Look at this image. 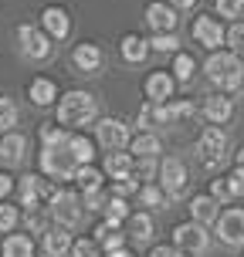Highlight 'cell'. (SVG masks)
<instances>
[{
	"instance_id": "bcb514c9",
	"label": "cell",
	"mask_w": 244,
	"mask_h": 257,
	"mask_svg": "<svg viewBox=\"0 0 244 257\" xmlns=\"http://www.w3.org/2000/svg\"><path fill=\"white\" fill-rule=\"evenodd\" d=\"M136 186H139V183L126 176V180H112V186H105V190L112 193V196H126V200H129V196L136 193Z\"/></svg>"
},
{
	"instance_id": "484cf974",
	"label": "cell",
	"mask_w": 244,
	"mask_h": 257,
	"mask_svg": "<svg viewBox=\"0 0 244 257\" xmlns=\"http://www.w3.org/2000/svg\"><path fill=\"white\" fill-rule=\"evenodd\" d=\"M119 54H122L126 64H142L153 51H149V41L146 38H139V34H122V41H119Z\"/></svg>"
},
{
	"instance_id": "7a4b0ae2",
	"label": "cell",
	"mask_w": 244,
	"mask_h": 257,
	"mask_svg": "<svg viewBox=\"0 0 244 257\" xmlns=\"http://www.w3.org/2000/svg\"><path fill=\"white\" fill-rule=\"evenodd\" d=\"M204 75L217 91H227V95H231V91L241 88V81H244V58H237V54L227 51V48H217V51L207 54Z\"/></svg>"
},
{
	"instance_id": "f5cc1de1",
	"label": "cell",
	"mask_w": 244,
	"mask_h": 257,
	"mask_svg": "<svg viewBox=\"0 0 244 257\" xmlns=\"http://www.w3.org/2000/svg\"><path fill=\"white\" fill-rule=\"evenodd\" d=\"M234 166H244V146L237 149V153H234Z\"/></svg>"
},
{
	"instance_id": "30bf717a",
	"label": "cell",
	"mask_w": 244,
	"mask_h": 257,
	"mask_svg": "<svg viewBox=\"0 0 244 257\" xmlns=\"http://www.w3.org/2000/svg\"><path fill=\"white\" fill-rule=\"evenodd\" d=\"M156 183L167 190V196H183L187 193V183H190V169L183 159L177 156H159V166H156Z\"/></svg>"
},
{
	"instance_id": "277c9868",
	"label": "cell",
	"mask_w": 244,
	"mask_h": 257,
	"mask_svg": "<svg viewBox=\"0 0 244 257\" xmlns=\"http://www.w3.org/2000/svg\"><path fill=\"white\" fill-rule=\"evenodd\" d=\"M14 38H17V51L24 54L27 61H34V64L51 61V54H54V41L48 38V34H44L38 24H17Z\"/></svg>"
},
{
	"instance_id": "6da1fadb",
	"label": "cell",
	"mask_w": 244,
	"mask_h": 257,
	"mask_svg": "<svg viewBox=\"0 0 244 257\" xmlns=\"http://www.w3.org/2000/svg\"><path fill=\"white\" fill-rule=\"evenodd\" d=\"M54 108H58L54 122L64 125L68 132H82V128L95 125V118H99V98L85 88H71V91H64V95H58Z\"/></svg>"
},
{
	"instance_id": "4fadbf2b",
	"label": "cell",
	"mask_w": 244,
	"mask_h": 257,
	"mask_svg": "<svg viewBox=\"0 0 244 257\" xmlns=\"http://www.w3.org/2000/svg\"><path fill=\"white\" fill-rule=\"evenodd\" d=\"M105 64V51L95 44V41H78L71 48V68L78 75H99Z\"/></svg>"
},
{
	"instance_id": "60d3db41",
	"label": "cell",
	"mask_w": 244,
	"mask_h": 257,
	"mask_svg": "<svg viewBox=\"0 0 244 257\" xmlns=\"http://www.w3.org/2000/svg\"><path fill=\"white\" fill-rule=\"evenodd\" d=\"M17 118H21L17 105H14L7 95H0V132H11V128L17 125Z\"/></svg>"
},
{
	"instance_id": "d590c367",
	"label": "cell",
	"mask_w": 244,
	"mask_h": 257,
	"mask_svg": "<svg viewBox=\"0 0 244 257\" xmlns=\"http://www.w3.org/2000/svg\"><path fill=\"white\" fill-rule=\"evenodd\" d=\"M156 166H159V159H149V156L136 159V156H132V169H129V180H136V183H149V180H156Z\"/></svg>"
},
{
	"instance_id": "f1b7e54d",
	"label": "cell",
	"mask_w": 244,
	"mask_h": 257,
	"mask_svg": "<svg viewBox=\"0 0 244 257\" xmlns=\"http://www.w3.org/2000/svg\"><path fill=\"white\" fill-rule=\"evenodd\" d=\"M132 196H136V203H139V206H149V210H167V203H170L167 190H163V186H159L156 180H149V183H139Z\"/></svg>"
},
{
	"instance_id": "74e56055",
	"label": "cell",
	"mask_w": 244,
	"mask_h": 257,
	"mask_svg": "<svg viewBox=\"0 0 244 257\" xmlns=\"http://www.w3.org/2000/svg\"><path fill=\"white\" fill-rule=\"evenodd\" d=\"M224 48L244 58V21H234L231 27H224Z\"/></svg>"
},
{
	"instance_id": "5bb4252c",
	"label": "cell",
	"mask_w": 244,
	"mask_h": 257,
	"mask_svg": "<svg viewBox=\"0 0 244 257\" xmlns=\"http://www.w3.org/2000/svg\"><path fill=\"white\" fill-rule=\"evenodd\" d=\"M38 27H41V31H44L51 41H64L68 34H71V14L64 11V7H58V4H48V7L41 11Z\"/></svg>"
},
{
	"instance_id": "7402d4cb",
	"label": "cell",
	"mask_w": 244,
	"mask_h": 257,
	"mask_svg": "<svg viewBox=\"0 0 244 257\" xmlns=\"http://www.w3.org/2000/svg\"><path fill=\"white\" fill-rule=\"evenodd\" d=\"M126 149L136 156V159H142V156L159 159V156H163V139H159L156 132H149V128H139V132H132V139H129Z\"/></svg>"
},
{
	"instance_id": "603a6c76",
	"label": "cell",
	"mask_w": 244,
	"mask_h": 257,
	"mask_svg": "<svg viewBox=\"0 0 244 257\" xmlns=\"http://www.w3.org/2000/svg\"><path fill=\"white\" fill-rule=\"evenodd\" d=\"M187 210H190V220H197V223L210 227V223L217 220V213H220V203L210 196V193H193L190 203H187Z\"/></svg>"
},
{
	"instance_id": "4316f807",
	"label": "cell",
	"mask_w": 244,
	"mask_h": 257,
	"mask_svg": "<svg viewBox=\"0 0 244 257\" xmlns=\"http://www.w3.org/2000/svg\"><path fill=\"white\" fill-rule=\"evenodd\" d=\"M64 149L75 156V163H95V153H99V146L95 139H89L85 132H68V139H64Z\"/></svg>"
},
{
	"instance_id": "9a60e30c",
	"label": "cell",
	"mask_w": 244,
	"mask_h": 257,
	"mask_svg": "<svg viewBox=\"0 0 244 257\" xmlns=\"http://www.w3.org/2000/svg\"><path fill=\"white\" fill-rule=\"evenodd\" d=\"M122 230H126V240H132V244H149L156 233V220L149 210H132L126 217V223H122Z\"/></svg>"
},
{
	"instance_id": "ffe728a7",
	"label": "cell",
	"mask_w": 244,
	"mask_h": 257,
	"mask_svg": "<svg viewBox=\"0 0 244 257\" xmlns=\"http://www.w3.org/2000/svg\"><path fill=\"white\" fill-rule=\"evenodd\" d=\"M27 153V136L24 132H0V163L4 166H21Z\"/></svg>"
},
{
	"instance_id": "d4e9b609",
	"label": "cell",
	"mask_w": 244,
	"mask_h": 257,
	"mask_svg": "<svg viewBox=\"0 0 244 257\" xmlns=\"http://www.w3.org/2000/svg\"><path fill=\"white\" fill-rule=\"evenodd\" d=\"M27 98H31V105H38V108H51L54 102H58V85H54L51 78H31V85H27Z\"/></svg>"
},
{
	"instance_id": "ac0fdd59",
	"label": "cell",
	"mask_w": 244,
	"mask_h": 257,
	"mask_svg": "<svg viewBox=\"0 0 244 257\" xmlns=\"http://www.w3.org/2000/svg\"><path fill=\"white\" fill-rule=\"evenodd\" d=\"M204 118L210 122V125H227L234 118V98L227 95V91H214V95H207L204 98Z\"/></svg>"
},
{
	"instance_id": "7bdbcfd3",
	"label": "cell",
	"mask_w": 244,
	"mask_h": 257,
	"mask_svg": "<svg viewBox=\"0 0 244 257\" xmlns=\"http://www.w3.org/2000/svg\"><path fill=\"white\" fill-rule=\"evenodd\" d=\"M105 200H109V190H105V186H99V190H89V193H82V206H85V213H102Z\"/></svg>"
},
{
	"instance_id": "f907efd6",
	"label": "cell",
	"mask_w": 244,
	"mask_h": 257,
	"mask_svg": "<svg viewBox=\"0 0 244 257\" xmlns=\"http://www.w3.org/2000/svg\"><path fill=\"white\" fill-rule=\"evenodd\" d=\"M102 257H136V250H129V247L122 244V247H112V250H105Z\"/></svg>"
},
{
	"instance_id": "e575fe53",
	"label": "cell",
	"mask_w": 244,
	"mask_h": 257,
	"mask_svg": "<svg viewBox=\"0 0 244 257\" xmlns=\"http://www.w3.org/2000/svg\"><path fill=\"white\" fill-rule=\"evenodd\" d=\"M146 41H149V51H156V54L180 51V38H177V31H153V38H146Z\"/></svg>"
},
{
	"instance_id": "3957f363",
	"label": "cell",
	"mask_w": 244,
	"mask_h": 257,
	"mask_svg": "<svg viewBox=\"0 0 244 257\" xmlns=\"http://www.w3.org/2000/svg\"><path fill=\"white\" fill-rule=\"evenodd\" d=\"M48 210H51L54 223H61L68 230H82L85 223V206H82V193L75 186H64L58 183V190L48 196Z\"/></svg>"
},
{
	"instance_id": "c3c4849f",
	"label": "cell",
	"mask_w": 244,
	"mask_h": 257,
	"mask_svg": "<svg viewBox=\"0 0 244 257\" xmlns=\"http://www.w3.org/2000/svg\"><path fill=\"white\" fill-rule=\"evenodd\" d=\"M149 257H187L183 250H177L173 244H156L153 250H149Z\"/></svg>"
},
{
	"instance_id": "db71d44e",
	"label": "cell",
	"mask_w": 244,
	"mask_h": 257,
	"mask_svg": "<svg viewBox=\"0 0 244 257\" xmlns=\"http://www.w3.org/2000/svg\"><path fill=\"white\" fill-rule=\"evenodd\" d=\"M241 95H244V81H241Z\"/></svg>"
},
{
	"instance_id": "8d00e7d4",
	"label": "cell",
	"mask_w": 244,
	"mask_h": 257,
	"mask_svg": "<svg viewBox=\"0 0 244 257\" xmlns=\"http://www.w3.org/2000/svg\"><path fill=\"white\" fill-rule=\"evenodd\" d=\"M38 139H41V146H64V139H68V128L58 125V122H41Z\"/></svg>"
},
{
	"instance_id": "8992f818",
	"label": "cell",
	"mask_w": 244,
	"mask_h": 257,
	"mask_svg": "<svg viewBox=\"0 0 244 257\" xmlns=\"http://www.w3.org/2000/svg\"><path fill=\"white\" fill-rule=\"evenodd\" d=\"M170 244L183 250L187 257H200L210 250V227L197 223V220H187V223H177L173 227V240Z\"/></svg>"
},
{
	"instance_id": "8fae6325",
	"label": "cell",
	"mask_w": 244,
	"mask_h": 257,
	"mask_svg": "<svg viewBox=\"0 0 244 257\" xmlns=\"http://www.w3.org/2000/svg\"><path fill=\"white\" fill-rule=\"evenodd\" d=\"M129 139H132V125L119 115H105L95 118V146H102L105 153L109 149H126Z\"/></svg>"
},
{
	"instance_id": "44dd1931",
	"label": "cell",
	"mask_w": 244,
	"mask_h": 257,
	"mask_svg": "<svg viewBox=\"0 0 244 257\" xmlns=\"http://www.w3.org/2000/svg\"><path fill=\"white\" fill-rule=\"evenodd\" d=\"M71 237H75V230H68V227H61V223H51L48 230L41 233V247H44L48 257H64L68 247H71Z\"/></svg>"
},
{
	"instance_id": "83f0119b",
	"label": "cell",
	"mask_w": 244,
	"mask_h": 257,
	"mask_svg": "<svg viewBox=\"0 0 244 257\" xmlns=\"http://www.w3.org/2000/svg\"><path fill=\"white\" fill-rule=\"evenodd\" d=\"M38 247H34V237L31 233H7L4 244H0V257H34Z\"/></svg>"
},
{
	"instance_id": "ba28073f",
	"label": "cell",
	"mask_w": 244,
	"mask_h": 257,
	"mask_svg": "<svg viewBox=\"0 0 244 257\" xmlns=\"http://www.w3.org/2000/svg\"><path fill=\"white\" fill-rule=\"evenodd\" d=\"M214 227V237H217L224 247H244V206H227L217 213V220L210 223Z\"/></svg>"
},
{
	"instance_id": "816d5d0a",
	"label": "cell",
	"mask_w": 244,
	"mask_h": 257,
	"mask_svg": "<svg viewBox=\"0 0 244 257\" xmlns=\"http://www.w3.org/2000/svg\"><path fill=\"white\" fill-rule=\"evenodd\" d=\"M167 4H170V7H177V11H193L200 0H167Z\"/></svg>"
},
{
	"instance_id": "cb8c5ba5",
	"label": "cell",
	"mask_w": 244,
	"mask_h": 257,
	"mask_svg": "<svg viewBox=\"0 0 244 257\" xmlns=\"http://www.w3.org/2000/svg\"><path fill=\"white\" fill-rule=\"evenodd\" d=\"M99 169L105 173V180H126L129 169H132V153L129 149H109Z\"/></svg>"
},
{
	"instance_id": "d6986e66",
	"label": "cell",
	"mask_w": 244,
	"mask_h": 257,
	"mask_svg": "<svg viewBox=\"0 0 244 257\" xmlns=\"http://www.w3.org/2000/svg\"><path fill=\"white\" fill-rule=\"evenodd\" d=\"M142 91H146V102H167L177 95V78L170 71H149L142 81Z\"/></svg>"
},
{
	"instance_id": "d6a6232c",
	"label": "cell",
	"mask_w": 244,
	"mask_h": 257,
	"mask_svg": "<svg viewBox=\"0 0 244 257\" xmlns=\"http://www.w3.org/2000/svg\"><path fill=\"white\" fill-rule=\"evenodd\" d=\"M170 75L177 78V85H190L197 75V61L187 51H173V64H170Z\"/></svg>"
},
{
	"instance_id": "681fc988",
	"label": "cell",
	"mask_w": 244,
	"mask_h": 257,
	"mask_svg": "<svg viewBox=\"0 0 244 257\" xmlns=\"http://www.w3.org/2000/svg\"><path fill=\"white\" fill-rule=\"evenodd\" d=\"M139 125L142 128L153 125V102H142V108H139Z\"/></svg>"
},
{
	"instance_id": "f35d334b",
	"label": "cell",
	"mask_w": 244,
	"mask_h": 257,
	"mask_svg": "<svg viewBox=\"0 0 244 257\" xmlns=\"http://www.w3.org/2000/svg\"><path fill=\"white\" fill-rule=\"evenodd\" d=\"M17 223H21V206L11 200H0V233L17 230Z\"/></svg>"
},
{
	"instance_id": "52a82bcc",
	"label": "cell",
	"mask_w": 244,
	"mask_h": 257,
	"mask_svg": "<svg viewBox=\"0 0 244 257\" xmlns=\"http://www.w3.org/2000/svg\"><path fill=\"white\" fill-rule=\"evenodd\" d=\"M38 166L41 173L54 183H71V173H75V156L68 153L64 146H41V156H38Z\"/></svg>"
},
{
	"instance_id": "f546056e",
	"label": "cell",
	"mask_w": 244,
	"mask_h": 257,
	"mask_svg": "<svg viewBox=\"0 0 244 257\" xmlns=\"http://www.w3.org/2000/svg\"><path fill=\"white\" fill-rule=\"evenodd\" d=\"M71 183H75L78 193H89V190L105 186V173L95 166V163H82V166H75V173H71Z\"/></svg>"
},
{
	"instance_id": "e0dca14e",
	"label": "cell",
	"mask_w": 244,
	"mask_h": 257,
	"mask_svg": "<svg viewBox=\"0 0 244 257\" xmlns=\"http://www.w3.org/2000/svg\"><path fill=\"white\" fill-rule=\"evenodd\" d=\"M146 24L149 31H177L180 27V11L177 7H170L167 0H153V4H146Z\"/></svg>"
},
{
	"instance_id": "836d02e7",
	"label": "cell",
	"mask_w": 244,
	"mask_h": 257,
	"mask_svg": "<svg viewBox=\"0 0 244 257\" xmlns=\"http://www.w3.org/2000/svg\"><path fill=\"white\" fill-rule=\"evenodd\" d=\"M129 213H132V206H129L126 196H112V193H109V200H105V206H102V220H105V223L122 227Z\"/></svg>"
},
{
	"instance_id": "4dcf8cb0",
	"label": "cell",
	"mask_w": 244,
	"mask_h": 257,
	"mask_svg": "<svg viewBox=\"0 0 244 257\" xmlns=\"http://www.w3.org/2000/svg\"><path fill=\"white\" fill-rule=\"evenodd\" d=\"M21 220H24L27 233L34 237V233H44L48 227L54 223L51 210H48V203H34V206H24V213H21Z\"/></svg>"
},
{
	"instance_id": "7dc6e473",
	"label": "cell",
	"mask_w": 244,
	"mask_h": 257,
	"mask_svg": "<svg viewBox=\"0 0 244 257\" xmlns=\"http://www.w3.org/2000/svg\"><path fill=\"white\" fill-rule=\"evenodd\" d=\"M14 196V176L7 169H0V200H11Z\"/></svg>"
},
{
	"instance_id": "9c48e42d",
	"label": "cell",
	"mask_w": 244,
	"mask_h": 257,
	"mask_svg": "<svg viewBox=\"0 0 244 257\" xmlns=\"http://www.w3.org/2000/svg\"><path fill=\"white\" fill-rule=\"evenodd\" d=\"M58 190V183L48 180L44 173H27L21 180H14V196L17 206H34V203H48V196Z\"/></svg>"
},
{
	"instance_id": "ee69618b",
	"label": "cell",
	"mask_w": 244,
	"mask_h": 257,
	"mask_svg": "<svg viewBox=\"0 0 244 257\" xmlns=\"http://www.w3.org/2000/svg\"><path fill=\"white\" fill-rule=\"evenodd\" d=\"M207 193H210V196H214V200H217L220 206H224V203H231V200H234V193H231V186H227V180H224V176L210 180V190H207Z\"/></svg>"
},
{
	"instance_id": "7c38bea8",
	"label": "cell",
	"mask_w": 244,
	"mask_h": 257,
	"mask_svg": "<svg viewBox=\"0 0 244 257\" xmlns=\"http://www.w3.org/2000/svg\"><path fill=\"white\" fill-rule=\"evenodd\" d=\"M193 41L200 48H207V51L224 48V21L217 14H197L193 17Z\"/></svg>"
},
{
	"instance_id": "b9f144b4",
	"label": "cell",
	"mask_w": 244,
	"mask_h": 257,
	"mask_svg": "<svg viewBox=\"0 0 244 257\" xmlns=\"http://www.w3.org/2000/svg\"><path fill=\"white\" fill-rule=\"evenodd\" d=\"M220 21H241L244 17V0H214Z\"/></svg>"
},
{
	"instance_id": "5b68a950",
	"label": "cell",
	"mask_w": 244,
	"mask_h": 257,
	"mask_svg": "<svg viewBox=\"0 0 244 257\" xmlns=\"http://www.w3.org/2000/svg\"><path fill=\"white\" fill-rule=\"evenodd\" d=\"M227 149H231V139L220 125H207L197 139V159L204 163L207 169H217L227 163Z\"/></svg>"
},
{
	"instance_id": "ab89813d",
	"label": "cell",
	"mask_w": 244,
	"mask_h": 257,
	"mask_svg": "<svg viewBox=\"0 0 244 257\" xmlns=\"http://www.w3.org/2000/svg\"><path fill=\"white\" fill-rule=\"evenodd\" d=\"M64 257H102V247L92 237H71V247H68Z\"/></svg>"
},
{
	"instance_id": "f6af8a7d",
	"label": "cell",
	"mask_w": 244,
	"mask_h": 257,
	"mask_svg": "<svg viewBox=\"0 0 244 257\" xmlns=\"http://www.w3.org/2000/svg\"><path fill=\"white\" fill-rule=\"evenodd\" d=\"M224 180H227V186H231L234 200H241V196H244V166H234Z\"/></svg>"
},
{
	"instance_id": "1f68e13d",
	"label": "cell",
	"mask_w": 244,
	"mask_h": 257,
	"mask_svg": "<svg viewBox=\"0 0 244 257\" xmlns=\"http://www.w3.org/2000/svg\"><path fill=\"white\" fill-rule=\"evenodd\" d=\"M92 240L102 247V254H105V250H112V247L129 244V240H126V230H122V227H116V223H105V220L95 227V230H92Z\"/></svg>"
},
{
	"instance_id": "2e32d148",
	"label": "cell",
	"mask_w": 244,
	"mask_h": 257,
	"mask_svg": "<svg viewBox=\"0 0 244 257\" xmlns=\"http://www.w3.org/2000/svg\"><path fill=\"white\" fill-rule=\"evenodd\" d=\"M193 115L190 98H167V102H153V122L156 125H177L183 118Z\"/></svg>"
}]
</instances>
